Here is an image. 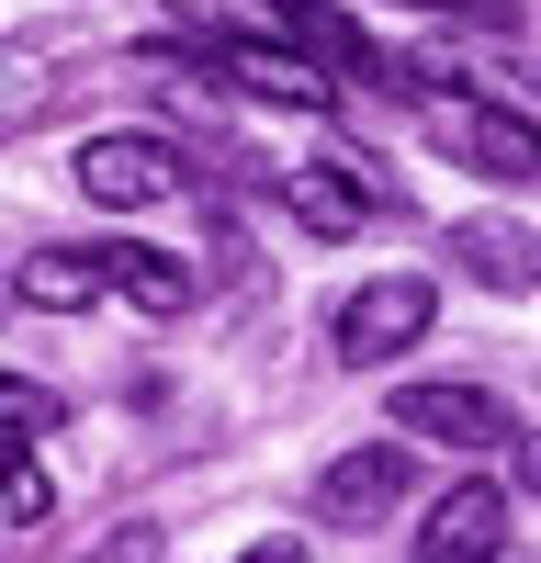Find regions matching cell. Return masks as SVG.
Masks as SVG:
<instances>
[{
	"mask_svg": "<svg viewBox=\"0 0 541 563\" xmlns=\"http://www.w3.org/2000/svg\"><path fill=\"white\" fill-rule=\"evenodd\" d=\"M429 316H440V282H418V271H384V282H361V294L339 305V361L361 372V361H406L429 339Z\"/></svg>",
	"mask_w": 541,
	"mask_h": 563,
	"instance_id": "1",
	"label": "cell"
},
{
	"mask_svg": "<svg viewBox=\"0 0 541 563\" xmlns=\"http://www.w3.org/2000/svg\"><path fill=\"white\" fill-rule=\"evenodd\" d=\"M429 135H440L463 169H485V180H541V124L508 113V102H474V90H451V102L429 113Z\"/></svg>",
	"mask_w": 541,
	"mask_h": 563,
	"instance_id": "2",
	"label": "cell"
},
{
	"mask_svg": "<svg viewBox=\"0 0 541 563\" xmlns=\"http://www.w3.org/2000/svg\"><path fill=\"white\" fill-rule=\"evenodd\" d=\"M79 192L102 214H147V203L180 192V147L169 135H90L79 147Z\"/></svg>",
	"mask_w": 541,
	"mask_h": 563,
	"instance_id": "3",
	"label": "cell"
},
{
	"mask_svg": "<svg viewBox=\"0 0 541 563\" xmlns=\"http://www.w3.org/2000/svg\"><path fill=\"white\" fill-rule=\"evenodd\" d=\"M395 429L406 440H440V451H508L519 417H508V395H485V384H406L395 395Z\"/></svg>",
	"mask_w": 541,
	"mask_h": 563,
	"instance_id": "4",
	"label": "cell"
},
{
	"mask_svg": "<svg viewBox=\"0 0 541 563\" xmlns=\"http://www.w3.org/2000/svg\"><path fill=\"white\" fill-rule=\"evenodd\" d=\"M214 79L225 90H249V102H283V113H328L339 102V79L305 57V45H249V34H225L214 45Z\"/></svg>",
	"mask_w": 541,
	"mask_h": 563,
	"instance_id": "5",
	"label": "cell"
},
{
	"mask_svg": "<svg viewBox=\"0 0 541 563\" xmlns=\"http://www.w3.org/2000/svg\"><path fill=\"white\" fill-rule=\"evenodd\" d=\"M249 23H270V45H305L328 79H384V57H373V34H361L350 12H328V0H238Z\"/></svg>",
	"mask_w": 541,
	"mask_h": 563,
	"instance_id": "6",
	"label": "cell"
},
{
	"mask_svg": "<svg viewBox=\"0 0 541 563\" xmlns=\"http://www.w3.org/2000/svg\"><path fill=\"white\" fill-rule=\"evenodd\" d=\"M451 271L485 282V294H541V238L508 214H463L451 225Z\"/></svg>",
	"mask_w": 541,
	"mask_h": 563,
	"instance_id": "7",
	"label": "cell"
},
{
	"mask_svg": "<svg viewBox=\"0 0 541 563\" xmlns=\"http://www.w3.org/2000/svg\"><path fill=\"white\" fill-rule=\"evenodd\" d=\"M395 496H406V451H395V440H373V451H339L328 474H316V507H328L339 530H373V519H395Z\"/></svg>",
	"mask_w": 541,
	"mask_h": 563,
	"instance_id": "8",
	"label": "cell"
},
{
	"mask_svg": "<svg viewBox=\"0 0 541 563\" xmlns=\"http://www.w3.org/2000/svg\"><path fill=\"white\" fill-rule=\"evenodd\" d=\"M418 552H429V563H496V552H508V496H496V485H451V496L429 507Z\"/></svg>",
	"mask_w": 541,
	"mask_h": 563,
	"instance_id": "9",
	"label": "cell"
},
{
	"mask_svg": "<svg viewBox=\"0 0 541 563\" xmlns=\"http://www.w3.org/2000/svg\"><path fill=\"white\" fill-rule=\"evenodd\" d=\"M283 214L305 225V238H361V225H373V180L361 169H283Z\"/></svg>",
	"mask_w": 541,
	"mask_h": 563,
	"instance_id": "10",
	"label": "cell"
},
{
	"mask_svg": "<svg viewBox=\"0 0 541 563\" xmlns=\"http://www.w3.org/2000/svg\"><path fill=\"white\" fill-rule=\"evenodd\" d=\"M113 282H102V249H34L23 271H12V305H34V316H79V305H102Z\"/></svg>",
	"mask_w": 541,
	"mask_h": 563,
	"instance_id": "11",
	"label": "cell"
},
{
	"mask_svg": "<svg viewBox=\"0 0 541 563\" xmlns=\"http://www.w3.org/2000/svg\"><path fill=\"white\" fill-rule=\"evenodd\" d=\"M102 282H113L135 316H180V305H192V271H180L169 249H135V238H113V249H102Z\"/></svg>",
	"mask_w": 541,
	"mask_h": 563,
	"instance_id": "12",
	"label": "cell"
},
{
	"mask_svg": "<svg viewBox=\"0 0 541 563\" xmlns=\"http://www.w3.org/2000/svg\"><path fill=\"white\" fill-rule=\"evenodd\" d=\"M57 395H45V384H23V372H0V440H45V429H57Z\"/></svg>",
	"mask_w": 541,
	"mask_h": 563,
	"instance_id": "13",
	"label": "cell"
},
{
	"mask_svg": "<svg viewBox=\"0 0 541 563\" xmlns=\"http://www.w3.org/2000/svg\"><path fill=\"white\" fill-rule=\"evenodd\" d=\"M0 507H12V519H45V507H57V485H45V462L23 440H0Z\"/></svg>",
	"mask_w": 541,
	"mask_h": 563,
	"instance_id": "14",
	"label": "cell"
},
{
	"mask_svg": "<svg viewBox=\"0 0 541 563\" xmlns=\"http://www.w3.org/2000/svg\"><path fill=\"white\" fill-rule=\"evenodd\" d=\"M90 563H158V530H113V541L90 552Z\"/></svg>",
	"mask_w": 541,
	"mask_h": 563,
	"instance_id": "15",
	"label": "cell"
},
{
	"mask_svg": "<svg viewBox=\"0 0 541 563\" xmlns=\"http://www.w3.org/2000/svg\"><path fill=\"white\" fill-rule=\"evenodd\" d=\"M238 563H305V541H249Z\"/></svg>",
	"mask_w": 541,
	"mask_h": 563,
	"instance_id": "16",
	"label": "cell"
},
{
	"mask_svg": "<svg viewBox=\"0 0 541 563\" xmlns=\"http://www.w3.org/2000/svg\"><path fill=\"white\" fill-rule=\"evenodd\" d=\"M519 485H530V496H541V440H519Z\"/></svg>",
	"mask_w": 541,
	"mask_h": 563,
	"instance_id": "17",
	"label": "cell"
},
{
	"mask_svg": "<svg viewBox=\"0 0 541 563\" xmlns=\"http://www.w3.org/2000/svg\"><path fill=\"white\" fill-rule=\"evenodd\" d=\"M406 12H496V0H406Z\"/></svg>",
	"mask_w": 541,
	"mask_h": 563,
	"instance_id": "18",
	"label": "cell"
},
{
	"mask_svg": "<svg viewBox=\"0 0 541 563\" xmlns=\"http://www.w3.org/2000/svg\"><path fill=\"white\" fill-rule=\"evenodd\" d=\"M0 305H12V282H0Z\"/></svg>",
	"mask_w": 541,
	"mask_h": 563,
	"instance_id": "19",
	"label": "cell"
}]
</instances>
